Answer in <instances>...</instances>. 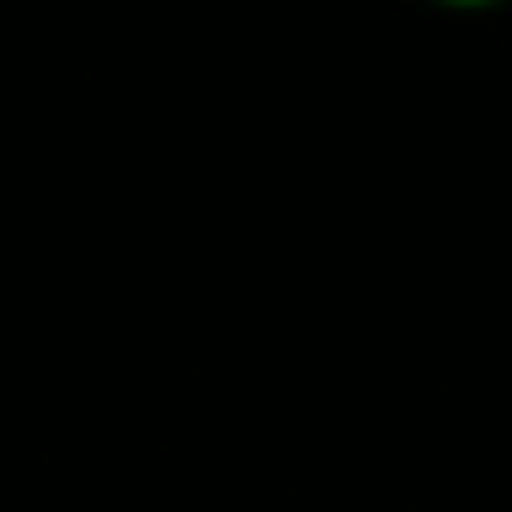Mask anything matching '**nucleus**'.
Segmentation results:
<instances>
[]
</instances>
